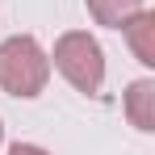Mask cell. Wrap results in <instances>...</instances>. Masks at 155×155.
Wrapping results in <instances>:
<instances>
[{
  "mask_svg": "<svg viewBox=\"0 0 155 155\" xmlns=\"http://www.w3.org/2000/svg\"><path fill=\"white\" fill-rule=\"evenodd\" d=\"M126 117L143 134L155 130V80H134L126 88Z\"/></svg>",
  "mask_w": 155,
  "mask_h": 155,
  "instance_id": "cell-3",
  "label": "cell"
},
{
  "mask_svg": "<svg viewBox=\"0 0 155 155\" xmlns=\"http://www.w3.org/2000/svg\"><path fill=\"white\" fill-rule=\"evenodd\" d=\"M51 59H54V67H59V76L67 80L76 92H84V97H97L101 92V84H105V51H101V42L88 29L59 34Z\"/></svg>",
  "mask_w": 155,
  "mask_h": 155,
  "instance_id": "cell-2",
  "label": "cell"
},
{
  "mask_svg": "<svg viewBox=\"0 0 155 155\" xmlns=\"http://www.w3.org/2000/svg\"><path fill=\"white\" fill-rule=\"evenodd\" d=\"M84 4H88L92 21L105 25V29H122L134 13H143V8H147V0H84Z\"/></svg>",
  "mask_w": 155,
  "mask_h": 155,
  "instance_id": "cell-5",
  "label": "cell"
},
{
  "mask_svg": "<svg viewBox=\"0 0 155 155\" xmlns=\"http://www.w3.org/2000/svg\"><path fill=\"white\" fill-rule=\"evenodd\" d=\"M8 155H51V151H42V147H34V143H13Z\"/></svg>",
  "mask_w": 155,
  "mask_h": 155,
  "instance_id": "cell-6",
  "label": "cell"
},
{
  "mask_svg": "<svg viewBox=\"0 0 155 155\" xmlns=\"http://www.w3.org/2000/svg\"><path fill=\"white\" fill-rule=\"evenodd\" d=\"M122 34H126L130 51H134V59L143 63V67H155V13H134L126 25H122Z\"/></svg>",
  "mask_w": 155,
  "mask_h": 155,
  "instance_id": "cell-4",
  "label": "cell"
},
{
  "mask_svg": "<svg viewBox=\"0 0 155 155\" xmlns=\"http://www.w3.org/2000/svg\"><path fill=\"white\" fill-rule=\"evenodd\" d=\"M0 143H4V126H0Z\"/></svg>",
  "mask_w": 155,
  "mask_h": 155,
  "instance_id": "cell-7",
  "label": "cell"
},
{
  "mask_svg": "<svg viewBox=\"0 0 155 155\" xmlns=\"http://www.w3.org/2000/svg\"><path fill=\"white\" fill-rule=\"evenodd\" d=\"M51 80V54L38 46L34 34H13L0 42V88L8 97H38Z\"/></svg>",
  "mask_w": 155,
  "mask_h": 155,
  "instance_id": "cell-1",
  "label": "cell"
}]
</instances>
